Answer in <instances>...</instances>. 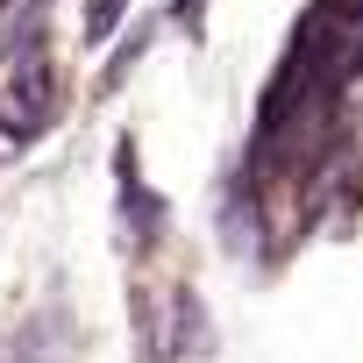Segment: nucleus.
<instances>
[{"instance_id": "f257e3e1", "label": "nucleus", "mask_w": 363, "mask_h": 363, "mask_svg": "<svg viewBox=\"0 0 363 363\" xmlns=\"http://www.w3.org/2000/svg\"><path fill=\"white\" fill-rule=\"evenodd\" d=\"M121 15H128V0H86V43L100 50V43L121 29Z\"/></svg>"}, {"instance_id": "f03ea898", "label": "nucleus", "mask_w": 363, "mask_h": 363, "mask_svg": "<svg viewBox=\"0 0 363 363\" xmlns=\"http://www.w3.org/2000/svg\"><path fill=\"white\" fill-rule=\"evenodd\" d=\"M178 15H186V22H193V15H200V0H178Z\"/></svg>"}]
</instances>
